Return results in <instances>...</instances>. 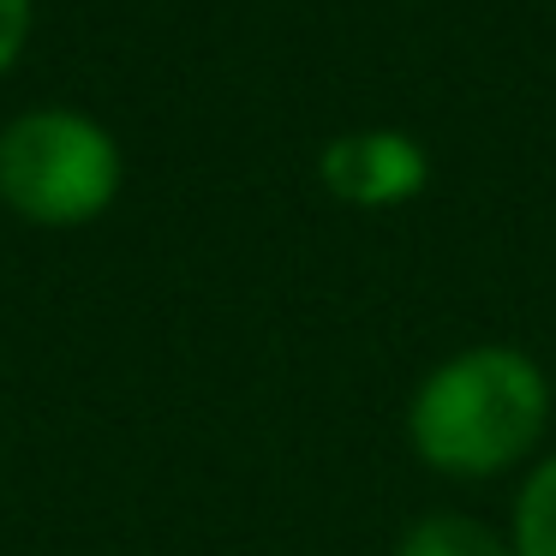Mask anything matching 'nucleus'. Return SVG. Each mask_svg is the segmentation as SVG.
Here are the masks:
<instances>
[{
  "label": "nucleus",
  "instance_id": "f257e3e1",
  "mask_svg": "<svg viewBox=\"0 0 556 556\" xmlns=\"http://www.w3.org/2000/svg\"><path fill=\"white\" fill-rule=\"evenodd\" d=\"M556 389L539 353L515 341L455 348L413 383L401 431L425 472L455 484H491L527 472L551 437Z\"/></svg>",
  "mask_w": 556,
  "mask_h": 556
},
{
  "label": "nucleus",
  "instance_id": "7ed1b4c3",
  "mask_svg": "<svg viewBox=\"0 0 556 556\" xmlns=\"http://www.w3.org/2000/svg\"><path fill=\"white\" fill-rule=\"evenodd\" d=\"M317 186L336 204L383 216V210L425 198L431 150L401 126H348V132L324 138V150H317Z\"/></svg>",
  "mask_w": 556,
  "mask_h": 556
},
{
  "label": "nucleus",
  "instance_id": "f03ea898",
  "mask_svg": "<svg viewBox=\"0 0 556 556\" xmlns=\"http://www.w3.org/2000/svg\"><path fill=\"white\" fill-rule=\"evenodd\" d=\"M126 186V150L97 114L37 102L0 126V204L25 228L73 233L114 210Z\"/></svg>",
  "mask_w": 556,
  "mask_h": 556
},
{
  "label": "nucleus",
  "instance_id": "39448f33",
  "mask_svg": "<svg viewBox=\"0 0 556 556\" xmlns=\"http://www.w3.org/2000/svg\"><path fill=\"white\" fill-rule=\"evenodd\" d=\"M508 544L515 556H556V448H544L515 484L508 508Z\"/></svg>",
  "mask_w": 556,
  "mask_h": 556
},
{
  "label": "nucleus",
  "instance_id": "20e7f679",
  "mask_svg": "<svg viewBox=\"0 0 556 556\" xmlns=\"http://www.w3.org/2000/svg\"><path fill=\"white\" fill-rule=\"evenodd\" d=\"M395 556H515L503 527L467 515V508H425L395 539Z\"/></svg>",
  "mask_w": 556,
  "mask_h": 556
},
{
  "label": "nucleus",
  "instance_id": "423d86ee",
  "mask_svg": "<svg viewBox=\"0 0 556 556\" xmlns=\"http://www.w3.org/2000/svg\"><path fill=\"white\" fill-rule=\"evenodd\" d=\"M37 30V0H0V78L13 73Z\"/></svg>",
  "mask_w": 556,
  "mask_h": 556
}]
</instances>
